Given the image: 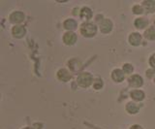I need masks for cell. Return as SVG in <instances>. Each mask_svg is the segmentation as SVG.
Returning a JSON list of instances; mask_svg holds the SVG:
<instances>
[{"label":"cell","mask_w":155,"mask_h":129,"mask_svg":"<svg viewBox=\"0 0 155 129\" xmlns=\"http://www.w3.org/2000/svg\"><path fill=\"white\" fill-rule=\"evenodd\" d=\"M92 82H93V78L89 73H81L77 78V83L81 88H88Z\"/></svg>","instance_id":"cell-1"},{"label":"cell","mask_w":155,"mask_h":129,"mask_svg":"<svg viewBox=\"0 0 155 129\" xmlns=\"http://www.w3.org/2000/svg\"><path fill=\"white\" fill-rule=\"evenodd\" d=\"M81 32L84 37H93L97 32V27L93 23H84L81 27Z\"/></svg>","instance_id":"cell-2"},{"label":"cell","mask_w":155,"mask_h":129,"mask_svg":"<svg viewBox=\"0 0 155 129\" xmlns=\"http://www.w3.org/2000/svg\"><path fill=\"white\" fill-rule=\"evenodd\" d=\"M63 41H64V43L66 45L68 46H72V45H74L76 41H77V35H76V33L74 32H67L64 34V36H63Z\"/></svg>","instance_id":"cell-3"},{"label":"cell","mask_w":155,"mask_h":129,"mask_svg":"<svg viewBox=\"0 0 155 129\" xmlns=\"http://www.w3.org/2000/svg\"><path fill=\"white\" fill-rule=\"evenodd\" d=\"M129 84L134 88H140L143 84V78L139 75H133L132 77L129 78Z\"/></svg>","instance_id":"cell-4"},{"label":"cell","mask_w":155,"mask_h":129,"mask_svg":"<svg viewBox=\"0 0 155 129\" xmlns=\"http://www.w3.org/2000/svg\"><path fill=\"white\" fill-rule=\"evenodd\" d=\"M10 21L13 23H21L24 21V14L21 12H14L10 16Z\"/></svg>","instance_id":"cell-5"},{"label":"cell","mask_w":155,"mask_h":129,"mask_svg":"<svg viewBox=\"0 0 155 129\" xmlns=\"http://www.w3.org/2000/svg\"><path fill=\"white\" fill-rule=\"evenodd\" d=\"M57 77L60 81H62V82H68V81L71 80L72 76H71L70 72L68 70L60 69L59 71H58V73H57Z\"/></svg>","instance_id":"cell-6"},{"label":"cell","mask_w":155,"mask_h":129,"mask_svg":"<svg viewBox=\"0 0 155 129\" xmlns=\"http://www.w3.org/2000/svg\"><path fill=\"white\" fill-rule=\"evenodd\" d=\"M113 29V23L110 20H104L100 23V30L103 33H109Z\"/></svg>","instance_id":"cell-7"},{"label":"cell","mask_w":155,"mask_h":129,"mask_svg":"<svg viewBox=\"0 0 155 129\" xmlns=\"http://www.w3.org/2000/svg\"><path fill=\"white\" fill-rule=\"evenodd\" d=\"M25 33H26L25 28L21 25H17L13 28V35L16 38H22L25 35Z\"/></svg>","instance_id":"cell-8"},{"label":"cell","mask_w":155,"mask_h":129,"mask_svg":"<svg viewBox=\"0 0 155 129\" xmlns=\"http://www.w3.org/2000/svg\"><path fill=\"white\" fill-rule=\"evenodd\" d=\"M111 78H113L115 82H122V81L124 80L125 78V75H124V72L122 70H120V69H115L114 70V72L113 74H111Z\"/></svg>","instance_id":"cell-9"},{"label":"cell","mask_w":155,"mask_h":129,"mask_svg":"<svg viewBox=\"0 0 155 129\" xmlns=\"http://www.w3.org/2000/svg\"><path fill=\"white\" fill-rule=\"evenodd\" d=\"M140 41H142V37L139 33H132L129 36V42L133 46H139L140 44Z\"/></svg>","instance_id":"cell-10"},{"label":"cell","mask_w":155,"mask_h":129,"mask_svg":"<svg viewBox=\"0 0 155 129\" xmlns=\"http://www.w3.org/2000/svg\"><path fill=\"white\" fill-rule=\"evenodd\" d=\"M131 97H132L136 101H142V100L144 98V93L142 90H133L131 92Z\"/></svg>","instance_id":"cell-11"},{"label":"cell","mask_w":155,"mask_h":129,"mask_svg":"<svg viewBox=\"0 0 155 129\" xmlns=\"http://www.w3.org/2000/svg\"><path fill=\"white\" fill-rule=\"evenodd\" d=\"M147 25H148V22L143 18H137V20L135 21V26L137 27L138 29H143L145 26H147Z\"/></svg>","instance_id":"cell-12"},{"label":"cell","mask_w":155,"mask_h":129,"mask_svg":"<svg viewBox=\"0 0 155 129\" xmlns=\"http://www.w3.org/2000/svg\"><path fill=\"white\" fill-rule=\"evenodd\" d=\"M91 17H92V12L89 8L84 7L81 9V18H84V20H89V18H91Z\"/></svg>","instance_id":"cell-13"},{"label":"cell","mask_w":155,"mask_h":129,"mask_svg":"<svg viewBox=\"0 0 155 129\" xmlns=\"http://www.w3.org/2000/svg\"><path fill=\"white\" fill-rule=\"evenodd\" d=\"M69 67L71 68L72 71H78L81 68V63L80 60L73 59V60L69 61Z\"/></svg>","instance_id":"cell-14"},{"label":"cell","mask_w":155,"mask_h":129,"mask_svg":"<svg viewBox=\"0 0 155 129\" xmlns=\"http://www.w3.org/2000/svg\"><path fill=\"white\" fill-rule=\"evenodd\" d=\"M126 110L130 114H137L139 111V106L134 102H129L126 106Z\"/></svg>","instance_id":"cell-15"},{"label":"cell","mask_w":155,"mask_h":129,"mask_svg":"<svg viewBox=\"0 0 155 129\" xmlns=\"http://www.w3.org/2000/svg\"><path fill=\"white\" fill-rule=\"evenodd\" d=\"M143 7L148 13H153L155 11V1H144Z\"/></svg>","instance_id":"cell-16"},{"label":"cell","mask_w":155,"mask_h":129,"mask_svg":"<svg viewBox=\"0 0 155 129\" xmlns=\"http://www.w3.org/2000/svg\"><path fill=\"white\" fill-rule=\"evenodd\" d=\"M144 37L148 40H155V27H149L144 32Z\"/></svg>","instance_id":"cell-17"},{"label":"cell","mask_w":155,"mask_h":129,"mask_svg":"<svg viewBox=\"0 0 155 129\" xmlns=\"http://www.w3.org/2000/svg\"><path fill=\"white\" fill-rule=\"evenodd\" d=\"M64 27L68 30H73L77 27V22L74 20L70 18V20H67L64 22Z\"/></svg>","instance_id":"cell-18"},{"label":"cell","mask_w":155,"mask_h":129,"mask_svg":"<svg viewBox=\"0 0 155 129\" xmlns=\"http://www.w3.org/2000/svg\"><path fill=\"white\" fill-rule=\"evenodd\" d=\"M133 66L131 64H124L123 65V72L126 74H130L133 72Z\"/></svg>","instance_id":"cell-19"},{"label":"cell","mask_w":155,"mask_h":129,"mask_svg":"<svg viewBox=\"0 0 155 129\" xmlns=\"http://www.w3.org/2000/svg\"><path fill=\"white\" fill-rule=\"evenodd\" d=\"M102 85H103V82H102L101 80H97V81H95L94 84H93V87H94L95 89H100V88H102Z\"/></svg>","instance_id":"cell-20"},{"label":"cell","mask_w":155,"mask_h":129,"mask_svg":"<svg viewBox=\"0 0 155 129\" xmlns=\"http://www.w3.org/2000/svg\"><path fill=\"white\" fill-rule=\"evenodd\" d=\"M133 11H134L135 14H143V7H140L139 5H136V6L133 7Z\"/></svg>","instance_id":"cell-21"},{"label":"cell","mask_w":155,"mask_h":129,"mask_svg":"<svg viewBox=\"0 0 155 129\" xmlns=\"http://www.w3.org/2000/svg\"><path fill=\"white\" fill-rule=\"evenodd\" d=\"M149 63L150 65L152 66V67L155 69V54L151 55V57H150V59H149Z\"/></svg>","instance_id":"cell-22"},{"label":"cell","mask_w":155,"mask_h":129,"mask_svg":"<svg viewBox=\"0 0 155 129\" xmlns=\"http://www.w3.org/2000/svg\"><path fill=\"white\" fill-rule=\"evenodd\" d=\"M130 129H143V128H142V126H140V125H133Z\"/></svg>","instance_id":"cell-23"},{"label":"cell","mask_w":155,"mask_h":129,"mask_svg":"<svg viewBox=\"0 0 155 129\" xmlns=\"http://www.w3.org/2000/svg\"><path fill=\"white\" fill-rule=\"evenodd\" d=\"M24 129H33V128H31V127H26V128H24Z\"/></svg>","instance_id":"cell-24"},{"label":"cell","mask_w":155,"mask_h":129,"mask_svg":"<svg viewBox=\"0 0 155 129\" xmlns=\"http://www.w3.org/2000/svg\"><path fill=\"white\" fill-rule=\"evenodd\" d=\"M154 83H155V77H154Z\"/></svg>","instance_id":"cell-25"},{"label":"cell","mask_w":155,"mask_h":129,"mask_svg":"<svg viewBox=\"0 0 155 129\" xmlns=\"http://www.w3.org/2000/svg\"><path fill=\"white\" fill-rule=\"evenodd\" d=\"M154 25H155V22H154Z\"/></svg>","instance_id":"cell-26"}]
</instances>
